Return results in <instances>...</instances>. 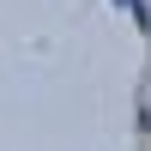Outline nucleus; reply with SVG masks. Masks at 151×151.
Masks as SVG:
<instances>
[{"mask_svg":"<svg viewBox=\"0 0 151 151\" xmlns=\"http://www.w3.org/2000/svg\"><path fill=\"white\" fill-rule=\"evenodd\" d=\"M133 12H139V18H145V6H139V0H133Z\"/></svg>","mask_w":151,"mask_h":151,"instance_id":"nucleus-1","label":"nucleus"}]
</instances>
